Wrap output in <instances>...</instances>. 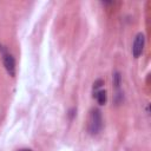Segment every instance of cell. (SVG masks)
<instances>
[{"instance_id": "1", "label": "cell", "mask_w": 151, "mask_h": 151, "mask_svg": "<svg viewBox=\"0 0 151 151\" xmlns=\"http://www.w3.org/2000/svg\"><path fill=\"white\" fill-rule=\"evenodd\" d=\"M103 126H104V120H103V116H101L100 110L93 109L91 111V114H90L88 132L92 136H96V134H98L103 130Z\"/></svg>"}, {"instance_id": "2", "label": "cell", "mask_w": 151, "mask_h": 151, "mask_svg": "<svg viewBox=\"0 0 151 151\" xmlns=\"http://www.w3.org/2000/svg\"><path fill=\"white\" fill-rule=\"evenodd\" d=\"M0 53L2 55V63H4V66L7 71V73L13 77L15 74V59H14L13 54L9 53L7 51V48L5 46H2L1 44H0Z\"/></svg>"}, {"instance_id": "3", "label": "cell", "mask_w": 151, "mask_h": 151, "mask_svg": "<svg viewBox=\"0 0 151 151\" xmlns=\"http://www.w3.org/2000/svg\"><path fill=\"white\" fill-rule=\"evenodd\" d=\"M144 45H145V37L143 33H138L136 37H134V40H133V44H132V48H131V52H132V55L134 58H139L143 53V50H144Z\"/></svg>"}, {"instance_id": "4", "label": "cell", "mask_w": 151, "mask_h": 151, "mask_svg": "<svg viewBox=\"0 0 151 151\" xmlns=\"http://www.w3.org/2000/svg\"><path fill=\"white\" fill-rule=\"evenodd\" d=\"M94 99L97 100V103L99 105H104L107 100V94H106V91L104 88H100V90H97L94 91V94H93Z\"/></svg>"}, {"instance_id": "5", "label": "cell", "mask_w": 151, "mask_h": 151, "mask_svg": "<svg viewBox=\"0 0 151 151\" xmlns=\"http://www.w3.org/2000/svg\"><path fill=\"white\" fill-rule=\"evenodd\" d=\"M112 83H113V87L116 88V91H120L122 87V83H123V78L119 71H114L112 74Z\"/></svg>"}, {"instance_id": "6", "label": "cell", "mask_w": 151, "mask_h": 151, "mask_svg": "<svg viewBox=\"0 0 151 151\" xmlns=\"http://www.w3.org/2000/svg\"><path fill=\"white\" fill-rule=\"evenodd\" d=\"M103 85H104V80H103V79H97V80L93 83V91L100 90Z\"/></svg>"}, {"instance_id": "7", "label": "cell", "mask_w": 151, "mask_h": 151, "mask_svg": "<svg viewBox=\"0 0 151 151\" xmlns=\"http://www.w3.org/2000/svg\"><path fill=\"white\" fill-rule=\"evenodd\" d=\"M76 112H77V110H76L74 107L68 111V117H70V119H73V117L76 116Z\"/></svg>"}, {"instance_id": "8", "label": "cell", "mask_w": 151, "mask_h": 151, "mask_svg": "<svg viewBox=\"0 0 151 151\" xmlns=\"http://www.w3.org/2000/svg\"><path fill=\"white\" fill-rule=\"evenodd\" d=\"M19 151H31V150H27V149H24V150H19Z\"/></svg>"}]
</instances>
